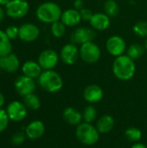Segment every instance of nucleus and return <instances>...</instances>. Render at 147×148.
Listing matches in <instances>:
<instances>
[{
    "instance_id": "9b49d317",
    "label": "nucleus",
    "mask_w": 147,
    "mask_h": 148,
    "mask_svg": "<svg viewBox=\"0 0 147 148\" xmlns=\"http://www.w3.org/2000/svg\"><path fill=\"white\" fill-rule=\"evenodd\" d=\"M27 108L23 104V102L18 101H11L7 108L6 112L10 121L14 122H18L23 121L27 116Z\"/></svg>"
},
{
    "instance_id": "ea45409f",
    "label": "nucleus",
    "mask_w": 147,
    "mask_h": 148,
    "mask_svg": "<svg viewBox=\"0 0 147 148\" xmlns=\"http://www.w3.org/2000/svg\"><path fill=\"white\" fill-rule=\"evenodd\" d=\"M1 70H2V69H1V68H0V75H1Z\"/></svg>"
},
{
    "instance_id": "a878e982",
    "label": "nucleus",
    "mask_w": 147,
    "mask_h": 148,
    "mask_svg": "<svg viewBox=\"0 0 147 148\" xmlns=\"http://www.w3.org/2000/svg\"><path fill=\"white\" fill-rule=\"evenodd\" d=\"M125 136L129 141L136 143L142 139V132L138 127H128L125 131Z\"/></svg>"
},
{
    "instance_id": "6e6552de",
    "label": "nucleus",
    "mask_w": 147,
    "mask_h": 148,
    "mask_svg": "<svg viewBox=\"0 0 147 148\" xmlns=\"http://www.w3.org/2000/svg\"><path fill=\"white\" fill-rule=\"evenodd\" d=\"M59 61V56L56 51L48 49L42 51L38 56L37 62L42 70H50L56 67Z\"/></svg>"
},
{
    "instance_id": "bb28decb",
    "label": "nucleus",
    "mask_w": 147,
    "mask_h": 148,
    "mask_svg": "<svg viewBox=\"0 0 147 148\" xmlns=\"http://www.w3.org/2000/svg\"><path fill=\"white\" fill-rule=\"evenodd\" d=\"M82 117H83L84 122L92 124L97 119V110H96V108L92 105H89V106L86 107L85 109L82 112Z\"/></svg>"
},
{
    "instance_id": "423d86ee",
    "label": "nucleus",
    "mask_w": 147,
    "mask_h": 148,
    "mask_svg": "<svg viewBox=\"0 0 147 148\" xmlns=\"http://www.w3.org/2000/svg\"><path fill=\"white\" fill-rule=\"evenodd\" d=\"M4 9L8 16L18 19L28 14L29 10V4L26 0H10Z\"/></svg>"
},
{
    "instance_id": "dca6fc26",
    "label": "nucleus",
    "mask_w": 147,
    "mask_h": 148,
    "mask_svg": "<svg viewBox=\"0 0 147 148\" xmlns=\"http://www.w3.org/2000/svg\"><path fill=\"white\" fill-rule=\"evenodd\" d=\"M89 23L92 29L98 31H103L107 29L111 24L110 16H108L106 13L102 12L94 13Z\"/></svg>"
},
{
    "instance_id": "c756f323",
    "label": "nucleus",
    "mask_w": 147,
    "mask_h": 148,
    "mask_svg": "<svg viewBox=\"0 0 147 148\" xmlns=\"http://www.w3.org/2000/svg\"><path fill=\"white\" fill-rule=\"evenodd\" d=\"M26 134L25 132H22V131H19V132H16L15 134H12L11 136V143L15 146H20L22 144H23V142L25 141L26 140Z\"/></svg>"
},
{
    "instance_id": "f704fd0d",
    "label": "nucleus",
    "mask_w": 147,
    "mask_h": 148,
    "mask_svg": "<svg viewBox=\"0 0 147 148\" xmlns=\"http://www.w3.org/2000/svg\"><path fill=\"white\" fill-rule=\"evenodd\" d=\"M6 15V12H5V9H3L2 6H0V23L3 22L4 16Z\"/></svg>"
},
{
    "instance_id": "e433bc0d",
    "label": "nucleus",
    "mask_w": 147,
    "mask_h": 148,
    "mask_svg": "<svg viewBox=\"0 0 147 148\" xmlns=\"http://www.w3.org/2000/svg\"><path fill=\"white\" fill-rule=\"evenodd\" d=\"M4 102H5L4 95H3V93H1V92H0V108H2V107L4 105Z\"/></svg>"
},
{
    "instance_id": "7ed1b4c3",
    "label": "nucleus",
    "mask_w": 147,
    "mask_h": 148,
    "mask_svg": "<svg viewBox=\"0 0 147 148\" xmlns=\"http://www.w3.org/2000/svg\"><path fill=\"white\" fill-rule=\"evenodd\" d=\"M40 87L48 93H57L63 87L62 76L53 69L43 70L38 77Z\"/></svg>"
},
{
    "instance_id": "6ab92c4d",
    "label": "nucleus",
    "mask_w": 147,
    "mask_h": 148,
    "mask_svg": "<svg viewBox=\"0 0 147 148\" xmlns=\"http://www.w3.org/2000/svg\"><path fill=\"white\" fill-rule=\"evenodd\" d=\"M62 117H63L64 121L68 125H71V126L77 127L83 121L82 113H81L80 111H78L77 109H75V108H72V107H68L63 110Z\"/></svg>"
},
{
    "instance_id": "f257e3e1",
    "label": "nucleus",
    "mask_w": 147,
    "mask_h": 148,
    "mask_svg": "<svg viewBox=\"0 0 147 148\" xmlns=\"http://www.w3.org/2000/svg\"><path fill=\"white\" fill-rule=\"evenodd\" d=\"M112 69L114 76L117 79L120 81H129L135 75L136 65L134 60L124 54L115 57Z\"/></svg>"
},
{
    "instance_id": "72a5a7b5",
    "label": "nucleus",
    "mask_w": 147,
    "mask_h": 148,
    "mask_svg": "<svg viewBox=\"0 0 147 148\" xmlns=\"http://www.w3.org/2000/svg\"><path fill=\"white\" fill-rule=\"evenodd\" d=\"M74 9L77 10H81L85 7V3L83 0H74Z\"/></svg>"
},
{
    "instance_id": "cd10ccee",
    "label": "nucleus",
    "mask_w": 147,
    "mask_h": 148,
    "mask_svg": "<svg viewBox=\"0 0 147 148\" xmlns=\"http://www.w3.org/2000/svg\"><path fill=\"white\" fill-rule=\"evenodd\" d=\"M51 33L56 38L62 37L66 33V25L61 20L51 23Z\"/></svg>"
},
{
    "instance_id": "1a4fd4ad",
    "label": "nucleus",
    "mask_w": 147,
    "mask_h": 148,
    "mask_svg": "<svg viewBox=\"0 0 147 148\" xmlns=\"http://www.w3.org/2000/svg\"><path fill=\"white\" fill-rule=\"evenodd\" d=\"M106 48L107 52L115 57L124 55L126 49V41L120 36H110L106 42Z\"/></svg>"
},
{
    "instance_id": "9d476101",
    "label": "nucleus",
    "mask_w": 147,
    "mask_h": 148,
    "mask_svg": "<svg viewBox=\"0 0 147 148\" xmlns=\"http://www.w3.org/2000/svg\"><path fill=\"white\" fill-rule=\"evenodd\" d=\"M14 86L16 91L22 96H25L27 95L34 93L36 88L35 79L28 77L24 75H20L16 79Z\"/></svg>"
},
{
    "instance_id": "39448f33",
    "label": "nucleus",
    "mask_w": 147,
    "mask_h": 148,
    "mask_svg": "<svg viewBox=\"0 0 147 148\" xmlns=\"http://www.w3.org/2000/svg\"><path fill=\"white\" fill-rule=\"evenodd\" d=\"M80 57L81 60L88 64H93L97 62L101 56V51L100 47L94 42H86L81 44L80 49Z\"/></svg>"
},
{
    "instance_id": "393cba45",
    "label": "nucleus",
    "mask_w": 147,
    "mask_h": 148,
    "mask_svg": "<svg viewBox=\"0 0 147 148\" xmlns=\"http://www.w3.org/2000/svg\"><path fill=\"white\" fill-rule=\"evenodd\" d=\"M104 10L108 16H116L120 12L119 3L115 0H107L104 3Z\"/></svg>"
},
{
    "instance_id": "b1692460",
    "label": "nucleus",
    "mask_w": 147,
    "mask_h": 148,
    "mask_svg": "<svg viewBox=\"0 0 147 148\" xmlns=\"http://www.w3.org/2000/svg\"><path fill=\"white\" fill-rule=\"evenodd\" d=\"M145 51L146 49L143 45L134 43L130 45L129 48L126 49V55L129 57H131L133 60H137L144 55Z\"/></svg>"
},
{
    "instance_id": "aec40b11",
    "label": "nucleus",
    "mask_w": 147,
    "mask_h": 148,
    "mask_svg": "<svg viewBox=\"0 0 147 148\" xmlns=\"http://www.w3.org/2000/svg\"><path fill=\"white\" fill-rule=\"evenodd\" d=\"M22 72L24 75L30 77L32 79L38 78L42 72V69L37 62L35 61H27L22 66Z\"/></svg>"
},
{
    "instance_id": "f03ea898",
    "label": "nucleus",
    "mask_w": 147,
    "mask_h": 148,
    "mask_svg": "<svg viewBox=\"0 0 147 148\" xmlns=\"http://www.w3.org/2000/svg\"><path fill=\"white\" fill-rule=\"evenodd\" d=\"M62 10L61 7L54 2H45L40 4L36 11V17L44 23H53L61 19Z\"/></svg>"
},
{
    "instance_id": "20e7f679",
    "label": "nucleus",
    "mask_w": 147,
    "mask_h": 148,
    "mask_svg": "<svg viewBox=\"0 0 147 148\" xmlns=\"http://www.w3.org/2000/svg\"><path fill=\"white\" fill-rule=\"evenodd\" d=\"M76 139L85 146L95 145L100 140V133L91 123L81 122L75 129Z\"/></svg>"
},
{
    "instance_id": "4c0bfd02",
    "label": "nucleus",
    "mask_w": 147,
    "mask_h": 148,
    "mask_svg": "<svg viewBox=\"0 0 147 148\" xmlns=\"http://www.w3.org/2000/svg\"><path fill=\"white\" fill-rule=\"evenodd\" d=\"M10 2V0H0V6H6Z\"/></svg>"
},
{
    "instance_id": "f8f14e48",
    "label": "nucleus",
    "mask_w": 147,
    "mask_h": 148,
    "mask_svg": "<svg viewBox=\"0 0 147 148\" xmlns=\"http://www.w3.org/2000/svg\"><path fill=\"white\" fill-rule=\"evenodd\" d=\"M80 57L79 49L75 44L70 42L65 44L60 52L61 60L67 65H74Z\"/></svg>"
},
{
    "instance_id": "58836bf2",
    "label": "nucleus",
    "mask_w": 147,
    "mask_h": 148,
    "mask_svg": "<svg viewBox=\"0 0 147 148\" xmlns=\"http://www.w3.org/2000/svg\"><path fill=\"white\" fill-rule=\"evenodd\" d=\"M143 46H144V48H145V49L147 51V39L145 40V42H144V44H143Z\"/></svg>"
},
{
    "instance_id": "c85d7f7f",
    "label": "nucleus",
    "mask_w": 147,
    "mask_h": 148,
    "mask_svg": "<svg viewBox=\"0 0 147 148\" xmlns=\"http://www.w3.org/2000/svg\"><path fill=\"white\" fill-rule=\"evenodd\" d=\"M133 32L140 36V37H146L147 36V22L146 21H139L137 22L133 28Z\"/></svg>"
},
{
    "instance_id": "7c9ffc66",
    "label": "nucleus",
    "mask_w": 147,
    "mask_h": 148,
    "mask_svg": "<svg viewBox=\"0 0 147 148\" xmlns=\"http://www.w3.org/2000/svg\"><path fill=\"white\" fill-rule=\"evenodd\" d=\"M10 121V120L7 114L6 110L0 108V133L3 132L7 128Z\"/></svg>"
},
{
    "instance_id": "473e14b6",
    "label": "nucleus",
    "mask_w": 147,
    "mask_h": 148,
    "mask_svg": "<svg viewBox=\"0 0 147 148\" xmlns=\"http://www.w3.org/2000/svg\"><path fill=\"white\" fill-rule=\"evenodd\" d=\"M80 15H81V20L83 21H87V22H89L94 15V13L92 12V10L88 8H86L84 7L82 10H80Z\"/></svg>"
},
{
    "instance_id": "412c9836",
    "label": "nucleus",
    "mask_w": 147,
    "mask_h": 148,
    "mask_svg": "<svg viewBox=\"0 0 147 148\" xmlns=\"http://www.w3.org/2000/svg\"><path fill=\"white\" fill-rule=\"evenodd\" d=\"M114 119L110 114H104L101 116L96 121V128L100 134H108L114 127Z\"/></svg>"
},
{
    "instance_id": "0eeeda50",
    "label": "nucleus",
    "mask_w": 147,
    "mask_h": 148,
    "mask_svg": "<svg viewBox=\"0 0 147 148\" xmlns=\"http://www.w3.org/2000/svg\"><path fill=\"white\" fill-rule=\"evenodd\" d=\"M96 33L94 29L88 27H80L75 29L71 36L70 41L74 44H84L86 42H93L95 38Z\"/></svg>"
},
{
    "instance_id": "4be33fe9",
    "label": "nucleus",
    "mask_w": 147,
    "mask_h": 148,
    "mask_svg": "<svg viewBox=\"0 0 147 148\" xmlns=\"http://www.w3.org/2000/svg\"><path fill=\"white\" fill-rule=\"evenodd\" d=\"M10 41L5 31L0 29V57L6 56L12 53V44Z\"/></svg>"
},
{
    "instance_id": "ddd939ff",
    "label": "nucleus",
    "mask_w": 147,
    "mask_h": 148,
    "mask_svg": "<svg viewBox=\"0 0 147 148\" xmlns=\"http://www.w3.org/2000/svg\"><path fill=\"white\" fill-rule=\"evenodd\" d=\"M40 36L39 28L34 23H23L19 27L18 37L25 42H32Z\"/></svg>"
},
{
    "instance_id": "a211bd4d",
    "label": "nucleus",
    "mask_w": 147,
    "mask_h": 148,
    "mask_svg": "<svg viewBox=\"0 0 147 148\" xmlns=\"http://www.w3.org/2000/svg\"><path fill=\"white\" fill-rule=\"evenodd\" d=\"M60 20L66 25V27H75L81 23V18L80 11L73 8L62 11Z\"/></svg>"
},
{
    "instance_id": "2f4dec72",
    "label": "nucleus",
    "mask_w": 147,
    "mask_h": 148,
    "mask_svg": "<svg viewBox=\"0 0 147 148\" xmlns=\"http://www.w3.org/2000/svg\"><path fill=\"white\" fill-rule=\"evenodd\" d=\"M5 33L10 40H15L18 37L19 27H17L16 25H10L6 28Z\"/></svg>"
},
{
    "instance_id": "4468645a",
    "label": "nucleus",
    "mask_w": 147,
    "mask_h": 148,
    "mask_svg": "<svg viewBox=\"0 0 147 148\" xmlns=\"http://www.w3.org/2000/svg\"><path fill=\"white\" fill-rule=\"evenodd\" d=\"M104 96L103 89L96 84H91L85 88L83 91V98L84 100L90 103L94 104L102 100Z\"/></svg>"
},
{
    "instance_id": "f3484780",
    "label": "nucleus",
    "mask_w": 147,
    "mask_h": 148,
    "mask_svg": "<svg viewBox=\"0 0 147 148\" xmlns=\"http://www.w3.org/2000/svg\"><path fill=\"white\" fill-rule=\"evenodd\" d=\"M20 66V62L16 54L10 53L6 56L0 57V68L8 73H15Z\"/></svg>"
},
{
    "instance_id": "c9c22d12",
    "label": "nucleus",
    "mask_w": 147,
    "mask_h": 148,
    "mask_svg": "<svg viewBox=\"0 0 147 148\" xmlns=\"http://www.w3.org/2000/svg\"><path fill=\"white\" fill-rule=\"evenodd\" d=\"M131 148H147V147L145 144H143V143L136 142V143H134V144L132 146V147Z\"/></svg>"
},
{
    "instance_id": "2eb2a0df",
    "label": "nucleus",
    "mask_w": 147,
    "mask_h": 148,
    "mask_svg": "<svg viewBox=\"0 0 147 148\" xmlns=\"http://www.w3.org/2000/svg\"><path fill=\"white\" fill-rule=\"evenodd\" d=\"M27 138L30 140H38L45 133V125L42 121L36 120L31 121L25 127L24 130Z\"/></svg>"
},
{
    "instance_id": "5701e85b",
    "label": "nucleus",
    "mask_w": 147,
    "mask_h": 148,
    "mask_svg": "<svg viewBox=\"0 0 147 148\" xmlns=\"http://www.w3.org/2000/svg\"><path fill=\"white\" fill-rule=\"evenodd\" d=\"M23 104L28 109L36 111L41 108V100L34 93L23 96Z\"/></svg>"
}]
</instances>
